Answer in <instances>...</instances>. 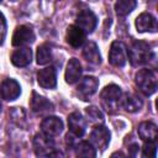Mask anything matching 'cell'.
<instances>
[{
	"label": "cell",
	"mask_w": 158,
	"mask_h": 158,
	"mask_svg": "<svg viewBox=\"0 0 158 158\" xmlns=\"http://www.w3.org/2000/svg\"><path fill=\"white\" fill-rule=\"evenodd\" d=\"M153 58L151 46L144 41H135L128 49V59L132 65L138 67L147 64Z\"/></svg>",
	"instance_id": "cell-1"
},
{
	"label": "cell",
	"mask_w": 158,
	"mask_h": 158,
	"mask_svg": "<svg viewBox=\"0 0 158 158\" xmlns=\"http://www.w3.org/2000/svg\"><path fill=\"white\" fill-rule=\"evenodd\" d=\"M121 96H122V91H121L120 86H117L115 84L105 86L100 94L102 107L107 112L114 114L121 105Z\"/></svg>",
	"instance_id": "cell-2"
},
{
	"label": "cell",
	"mask_w": 158,
	"mask_h": 158,
	"mask_svg": "<svg viewBox=\"0 0 158 158\" xmlns=\"http://www.w3.org/2000/svg\"><path fill=\"white\" fill-rule=\"evenodd\" d=\"M135 81L138 89L144 95H152L157 90V74L154 70L143 68L138 70L135 75Z\"/></svg>",
	"instance_id": "cell-3"
},
{
	"label": "cell",
	"mask_w": 158,
	"mask_h": 158,
	"mask_svg": "<svg viewBox=\"0 0 158 158\" xmlns=\"http://www.w3.org/2000/svg\"><path fill=\"white\" fill-rule=\"evenodd\" d=\"M35 152L38 157H49L54 153V142L52 137H48L44 133H37L33 138Z\"/></svg>",
	"instance_id": "cell-4"
},
{
	"label": "cell",
	"mask_w": 158,
	"mask_h": 158,
	"mask_svg": "<svg viewBox=\"0 0 158 158\" xmlns=\"http://www.w3.org/2000/svg\"><path fill=\"white\" fill-rule=\"evenodd\" d=\"M98 25V19L91 10H81L75 19V26H78L84 33H91Z\"/></svg>",
	"instance_id": "cell-5"
},
{
	"label": "cell",
	"mask_w": 158,
	"mask_h": 158,
	"mask_svg": "<svg viewBox=\"0 0 158 158\" xmlns=\"http://www.w3.org/2000/svg\"><path fill=\"white\" fill-rule=\"evenodd\" d=\"M109 62L114 67H123L127 62V49L121 41H115L111 43L109 52Z\"/></svg>",
	"instance_id": "cell-6"
},
{
	"label": "cell",
	"mask_w": 158,
	"mask_h": 158,
	"mask_svg": "<svg viewBox=\"0 0 158 158\" xmlns=\"http://www.w3.org/2000/svg\"><path fill=\"white\" fill-rule=\"evenodd\" d=\"M109 142H110V131L102 125H98L96 127H94V130L90 133V143L95 148L105 149L109 146Z\"/></svg>",
	"instance_id": "cell-7"
},
{
	"label": "cell",
	"mask_w": 158,
	"mask_h": 158,
	"mask_svg": "<svg viewBox=\"0 0 158 158\" xmlns=\"http://www.w3.org/2000/svg\"><path fill=\"white\" fill-rule=\"evenodd\" d=\"M0 94L7 101L16 100L21 94V86L15 79H5L0 85Z\"/></svg>",
	"instance_id": "cell-8"
},
{
	"label": "cell",
	"mask_w": 158,
	"mask_h": 158,
	"mask_svg": "<svg viewBox=\"0 0 158 158\" xmlns=\"http://www.w3.org/2000/svg\"><path fill=\"white\" fill-rule=\"evenodd\" d=\"M41 128H42V132L48 137H56V136H59L60 132L63 131V122L59 117L49 116L42 121Z\"/></svg>",
	"instance_id": "cell-9"
},
{
	"label": "cell",
	"mask_w": 158,
	"mask_h": 158,
	"mask_svg": "<svg viewBox=\"0 0 158 158\" xmlns=\"http://www.w3.org/2000/svg\"><path fill=\"white\" fill-rule=\"evenodd\" d=\"M37 81L44 89H53L57 85V73L53 67H47L37 73Z\"/></svg>",
	"instance_id": "cell-10"
},
{
	"label": "cell",
	"mask_w": 158,
	"mask_h": 158,
	"mask_svg": "<svg viewBox=\"0 0 158 158\" xmlns=\"http://www.w3.org/2000/svg\"><path fill=\"white\" fill-rule=\"evenodd\" d=\"M35 41V33L28 26H19L12 35V44L14 46H23Z\"/></svg>",
	"instance_id": "cell-11"
},
{
	"label": "cell",
	"mask_w": 158,
	"mask_h": 158,
	"mask_svg": "<svg viewBox=\"0 0 158 158\" xmlns=\"http://www.w3.org/2000/svg\"><path fill=\"white\" fill-rule=\"evenodd\" d=\"M68 126L69 131L74 137H81L85 133L86 122L79 112H72L68 116Z\"/></svg>",
	"instance_id": "cell-12"
},
{
	"label": "cell",
	"mask_w": 158,
	"mask_h": 158,
	"mask_svg": "<svg viewBox=\"0 0 158 158\" xmlns=\"http://www.w3.org/2000/svg\"><path fill=\"white\" fill-rule=\"evenodd\" d=\"M30 107L36 114H44V112H51L53 110V104L44 96L37 93H32V98L30 100Z\"/></svg>",
	"instance_id": "cell-13"
},
{
	"label": "cell",
	"mask_w": 158,
	"mask_h": 158,
	"mask_svg": "<svg viewBox=\"0 0 158 158\" xmlns=\"http://www.w3.org/2000/svg\"><path fill=\"white\" fill-rule=\"evenodd\" d=\"M98 86H99V81H98L96 78H94V77H85V78H83L79 81V84L77 86V91L85 100V98H89L94 93H96Z\"/></svg>",
	"instance_id": "cell-14"
},
{
	"label": "cell",
	"mask_w": 158,
	"mask_h": 158,
	"mask_svg": "<svg viewBox=\"0 0 158 158\" xmlns=\"http://www.w3.org/2000/svg\"><path fill=\"white\" fill-rule=\"evenodd\" d=\"M136 28L138 32H156L157 20L151 14L143 12L136 19Z\"/></svg>",
	"instance_id": "cell-15"
},
{
	"label": "cell",
	"mask_w": 158,
	"mask_h": 158,
	"mask_svg": "<svg viewBox=\"0 0 158 158\" xmlns=\"http://www.w3.org/2000/svg\"><path fill=\"white\" fill-rule=\"evenodd\" d=\"M10 59L15 67H26L32 60V51L28 47H20L12 52Z\"/></svg>",
	"instance_id": "cell-16"
},
{
	"label": "cell",
	"mask_w": 158,
	"mask_h": 158,
	"mask_svg": "<svg viewBox=\"0 0 158 158\" xmlns=\"http://www.w3.org/2000/svg\"><path fill=\"white\" fill-rule=\"evenodd\" d=\"M81 64L77 58H70L68 64H67V69H65V81L68 84H74L77 81H79L80 77H81Z\"/></svg>",
	"instance_id": "cell-17"
},
{
	"label": "cell",
	"mask_w": 158,
	"mask_h": 158,
	"mask_svg": "<svg viewBox=\"0 0 158 158\" xmlns=\"http://www.w3.org/2000/svg\"><path fill=\"white\" fill-rule=\"evenodd\" d=\"M67 42L74 47V48H78L80 47L84 42H85V33L75 25H72L68 27L67 30Z\"/></svg>",
	"instance_id": "cell-18"
},
{
	"label": "cell",
	"mask_w": 158,
	"mask_h": 158,
	"mask_svg": "<svg viewBox=\"0 0 158 158\" xmlns=\"http://www.w3.org/2000/svg\"><path fill=\"white\" fill-rule=\"evenodd\" d=\"M121 105L127 112H136L142 109L143 101L135 94H125L121 96Z\"/></svg>",
	"instance_id": "cell-19"
},
{
	"label": "cell",
	"mask_w": 158,
	"mask_h": 158,
	"mask_svg": "<svg viewBox=\"0 0 158 158\" xmlns=\"http://www.w3.org/2000/svg\"><path fill=\"white\" fill-rule=\"evenodd\" d=\"M138 135L143 141H156L158 137L157 126L153 122L144 121L138 126Z\"/></svg>",
	"instance_id": "cell-20"
},
{
	"label": "cell",
	"mask_w": 158,
	"mask_h": 158,
	"mask_svg": "<svg viewBox=\"0 0 158 158\" xmlns=\"http://www.w3.org/2000/svg\"><path fill=\"white\" fill-rule=\"evenodd\" d=\"M83 57L85 58L86 62H89L91 64H95V65L100 64L101 57H100V52H99V48H98L96 43L88 42L83 48Z\"/></svg>",
	"instance_id": "cell-21"
},
{
	"label": "cell",
	"mask_w": 158,
	"mask_h": 158,
	"mask_svg": "<svg viewBox=\"0 0 158 158\" xmlns=\"http://www.w3.org/2000/svg\"><path fill=\"white\" fill-rule=\"evenodd\" d=\"M136 5H137L136 0H117L115 4V11L118 16H126L133 11Z\"/></svg>",
	"instance_id": "cell-22"
},
{
	"label": "cell",
	"mask_w": 158,
	"mask_h": 158,
	"mask_svg": "<svg viewBox=\"0 0 158 158\" xmlns=\"http://www.w3.org/2000/svg\"><path fill=\"white\" fill-rule=\"evenodd\" d=\"M75 154L78 157H84V158H93L96 156V152H95V147L89 143V142H80L75 146Z\"/></svg>",
	"instance_id": "cell-23"
},
{
	"label": "cell",
	"mask_w": 158,
	"mask_h": 158,
	"mask_svg": "<svg viewBox=\"0 0 158 158\" xmlns=\"http://www.w3.org/2000/svg\"><path fill=\"white\" fill-rule=\"evenodd\" d=\"M37 64H47L52 60V53H51V47L48 44H41L37 48V54H36Z\"/></svg>",
	"instance_id": "cell-24"
},
{
	"label": "cell",
	"mask_w": 158,
	"mask_h": 158,
	"mask_svg": "<svg viewBox=\"0 0 158 158\" xmlns=\"http://www.w3.org/2000/svg\"><path fill=\"white\" fill-rule=\"evenodd\" d=\"M85 114L90 118V121H93V122L101 123L104 121V115L96 106H88L85 109Z\"/></svg>",
	"instance_id": "cell-25"
},
{
	"label": "cell",
	"mask_w": 158,
	"mask_h": 158,
	"mask_svg": "<svg viewBox=\"0 0 158 158\" xmlns=\"http://www.w3.org/2000/svg\"><path fill=\"white\" fill-rule=\"evenodd\" d=\"M144 142L146 143L143 144V148H142V156L148 158H154L157 154L156 141H144Z\"/></svg>",
	"instance_id": "cell-26"
},
{
	"label": "cell",
	"mask_w": 158,
	"mask_h": 158,
	"mask_svg": "<svg viewBox=\"0 0 158 158\" xmlns=\"http://www.w3.org/2000/svg\"><path fill=\"white\" fill-rule=\"evenodd\" d=\"M5 35H6V21L4 15L0 12V44L5 40Z\"/></svg>",
	"instance_id": "cell-27"
},
{
	"label": "cell",
	"mask_w": 158,
	"mask_h": 158,
	"mask_svg": "<svg viewBox=\"0 0 158 158\" xmlns=\"http://www.w3.org/2000/svg\"><path fill=\"white\" fill-rule=\"evenodd\" d=\"M130 151H131V156H135L136 154V151H138V144H132V146H130Z\"/></svg>",
	"instance_id": "cell-28"
},
{
	"label": "cell",
	"mask_w": 158,
	"mask_h": 158,
	"mask_svg": "<svg viewBox=\"0 0 158 158\" xmlns=\"http://www.w3.org/2000/svg\"><path fill=\"white\" fill-rule=\"evenodd\" d=\"M89 1H98V0H89Z\"/></svg>",
	"instance_id": "cell-29"
},
{
	"label": "cell",
	"mask_w": 158,
	"mask_h": 158,
	"mask_svg": "<svg viewBox=\"0 0 158 158\" xmlns=\"http://www.w3.org/2000/svg\"><path fill=\"white\" fill-rule=\"evenodd\" d=\"M0 112H1V104H0Z\"/></svg>",
	"instance_id": "cell-30"
},
{
	"label": "cell",
	"mask_w": 158,
	"mask_h": 158,
	"mask_svg": "<svg viewBox=\"0 0 158 158\" xmlns=\"http://www.w3.org/2000/svg\"><path fill=\"white\" fill-rule=\"evenodd\" d=\"M0 2H1V0H0Z\"/></svg>",
	"instance_id": "cell-31"
}]
</instances>
